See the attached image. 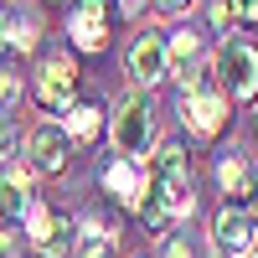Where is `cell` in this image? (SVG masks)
<instances>
[{"label": "cell", "mask_w": 258, "mask_h": 258, "mask_svg": "<svg viewBox=\"0 0 258 258\" xmlns=\"http://www.w3.org/2000/svg\"><path fill=\"white\" fill-rule=\"evenodd\" d=\"M26 150H31V165L41 170V176H57V170L68 165V150H73V140H68V129L41 124V129H31Z\"/></svg>", "instance_id": "8992f818"}, {"label": "cell", "mask_w": 258, "mask_h": 258, "mask_svg": "<svg viewBox=\"0 0 258 258\" xmlns=\"http://www.w3.org/2000/svg\"><path fill=\"white\" fill-rule=\"evenodd\" d=\"M103 186H109L129 212H140V207H145V186H150V176H140V160L119 155L114 165H103Z\"/></svg>", "instance_id": "52a82bcc"}, {"label": "cell", "mask_w": 258, "mask_h": 258, "mask_svg": "<svg viewBox=\"0 0 258 258\" xmlns=\"http://www.w3.org/2000/svg\"><path fill=\"white\" fill-rule=\"evenodd\" d=\"M31 207V170H6L0 176V222H21Z\"/></svg>", "instance_id": "9c48e42d"}, {"label": "cell", "mask_w": 258, "mask_h": 258, "mask_svg": "<svg viewBox=\"0 0 258 258\" xmlns=\"http://www.w3.org/2000/svg\"><path fill=\"white\" fill-rule=\"evenodd\" d=\"M0 41L11 52H31L36 47V21L21 16V11H0Z\"/></svg>", "instance_id": "5bb4252c"}, {"label": "cell", "mask_w": 258, "mask_h": 258, "mask_svg": "<svg viewBox=\"0 0 258 258\" xmlns=\"http://www.w3.org/2000/svg\"><path fill=\"white\" fill-rule=\"evenodd\" d=\"M253 258H258V248H253Z\"/></svg>", "instance_id": "4316f807"}, {"label": "cell", "mask_w": 258, "mask_h": 258, "mask_svg": "<svg viewBox=\"0 0 258 258\" xmlns=\"http://www.w3.org/2000/svg\"><path fill=\"white\" fill-rule=\"evenodd\" d=\"M62 129H68L73 145H93L98 129H103V109H93V103H73V109L62 114Z\"/></svg>", "instance_id": "8fae6325"}, {"label": "cell", "mask_w": 258, "mask_h": 258, "mask_svg": "<svg viewBox=\"0 0 258 258\" xmlns=\"http://www.w3.org/2000/svg\"><path fill=\"white\" fill-rule=\"evenodd\" d=\"M16 103H21V78L11 68H0V114H11Z\"/></svg>", "instance_id": "e0dca14e"}, {"label": "cell", "mask_w": 258, "mask_h": 258, "mask_svg": "<svg viewBox=\"0 0 258 258\" xmlns=\"http://www.w3.org/2000/svg\"><path fill=\"white\" fill-rule=\"evenodd\" d=\"M83 258H119L114 232H109V227H103V232H88V243H83Z\"/></svg>", "instance_id": "2e32d148"}, {"label": "cell", "mask_w": 258, "mask_h": 258, "mask_svg": "<svg viewBox=\"0 0 258 258\" xmlns=\"http://www.w3.org/2000/svg\"><path fill=\"white\" fill-rule=\"evenodd\" d=\"M217 78L232 103H253L258 98V47L253 41H222L217 52Z\"/></svg>", "instance_id": "6da1fadb"}, {"label": "cell", "mask_w": 258, "mask_h": 258, "mask_svg": "<svg viewBox=\"0 0 258 258\" xmlns=\"http://www.w3.org/2000/svg\"><path fill=\"white\" fill-rule=\"evenodd\" d=\"M83 6H88V11H109L114 0H83Z\"/></svg>", "instance_id": "d4e9b609"}, {"label": "cell", "mask_w": 258, "mask_h": 258, "mask_svg": "<svg viewBox=\"0 0 258 258\" xmlns=\"http://www.w3.org/2000/svg\"><path fill=\"white\" fill-rule=\"evenodd\" d=\"M109 140H114V150H119V155L145 160L150 140H155V114H150V103H145L140 93L119 103V114H114V124H109Z\"/></svg>", "instance_id": "7a4b0ae2"}, {"label": "cell", "mask_w": 258, "mask_h": 258, "mask_svg": "<svg viewBox=\"0 0 258 258\" xmlns=\"http://www.w3.org/2000/svg\"><path fill=\"white\" fill-rule=\"evenodd\" d=\"M212 238H217V253L227 258H243L258 248V207H243V202H227L212 222Z\"/></svg>", "instance_id": "277c9868"}, {"label": "cell", "mask_w": 258, "mask_h": 258, "mask_svg": "<svg viewBox=\"0 0 258 258\" xmlns=\"http://www.w3.org/2000/svg\"><path fill=\"white\" fill-rule=\"evenodd\" d=\"M253 165L258 160H248L243 150H227V155L217 160V186L227 191L232 202H243V207H248V191H253Z\"/></svg>", "instance_id": "ba28073f"}, {"label": "cell", "mask_w": 258, "mask_h": 258, "mask_svg": "<svg viewBox=\"0 0 258 258\" xmlns=\"http://www.w3.org/2000/svg\"><path fill=\"white\" fill-rule=\"evenodd\" d=\"M36 103L47 114H68L78 103V62L73 57H47L36 68Z\"/></svg>", "instance_id": "3957f363"}, {"label": "cell", "mask_w": 258, "mask_h": 258, "mask_svg": "<svg viewBox=\"0 0 258 258\" xmlns=\"http://www.w3.org/2000/svg\"><path fill=\"white\" fill-rule=\"evenodd\" d=\"M212 258H227V253H212Z\"/></svg>", "instance_id": "484cf974"}, {"label": "cell", "mask_w": 258, "mask_h": 258, "mask_svg": "<svg viewBox=\"0 0 258 258\" xmlns=\"http://www.w3.org/2000/svg\"><path fill=\"white\" fill-rule=\"evenodd\" d=\"M119 11L124 16H140V0H119Z\"/></svg>", "instance_id": "7402d4cb"}, {"label": "cell", "mask_w": 258, "mask_h": 258, "mask_svg": "<svg viewBox=\"0 0 258 258\" xmlns=\"http://www.w3.org/2000/svg\"><path fill=\"white\" fill-rule=\"evenodd\" d=\"M155 6H160V11H186L191 0H155Z\"/></svg>", "instance_id": "44dd1931"}, {"label": "cell", "mask_w": 258, "mask_h": 258, "mask_svg": "<svg viewBox=\"0 0 258 258\" xmlns=\"http://www.w3.org/2000/svg\"><path fill=\"white\" fill-rule=\"evenodd\" d=\"M165 73H170V47H165V36H160V31L135 36V47H129V78L145 83V88H155Z\"/></svg>", "instance_id": "5b68a950"}, {"label": "cell", "mask_w": 258, "mask_h": 258, "mask_svg": "<svg viewBox=\"0 0 258 258\" xmlns=\"http://www.w3.org/2000/svg\"><path fill=\"white\" fill-rule=\"evenodd\" d=\"M232 21H258V0H227Z\"/></svg>", "instance_id": "d6986e66"}, {"label": "cell", "mask_w": 258, "mask_h": 258, "mask_svg": "<svg viewBox=\"0 0 258 258\" xmlns=\"http://www.w3.org/2000/svg\"><path fill=\"white\" fill-rule=\"evenodd\" d=\"M248 207H258V165H253V191H248Z\"/></svg>", "instance_id": "cb8c5ba5"}, {"label": "cell", "mask_w": 258, "mask_h": 258, "mask_svg": "<svg viewBox=\"0 0 258 258\" xmlns=\"http://www.w3.org/2000/svg\"><path fill=\"white\" fill-rule=\"evenodd\" d=\"M68 36H73V47H78V52H103V47H109V21H103V11L78 6Z\"/></svg>", "instance_id": "30bf717a"}, {"label": "cell", "mask_w": 258, "mask_h": 258, "mask_svg": "<svg viewBox=\"0 0 258 258\" xmlns=\"http://www.w3.org/2000/svg\"><path fill=\"white\" fill-rule=\"evenodd\" d=\"M73 248H78V222H73V217H52L47 232L36 238V253H41V258H68Z\"/></svg>", "instance_id": "7c38bea8"}, {"label": "cell", "mask_w": 258, "mask_h": 258, "mask_svg": "<svg viewBox=\"0 0 258 258\" xmlns=\"http://www.w3.org/2000/svg\"><path fill=\"white\" fill-rule=\"evenodd\" d=\"M150 176H160V181H191V155H186V145H160L155 155H150Z\"/></svg>", "instance_id": "4fadbf2b"}, {"label": "cell", "mask_w": 258, "mask_h": 258, "mask_svg": "<svg viewBox=\"0 0 258 258\" xmlns=\"http://www.w3.org/2000/svg\"><path fill=\"white\" fill-rule=\"evenodd\" d=\"M16 140H21V135H16V119H11V114H0V160L16 150Z\"/></svg>", "instance_id": "ac0fdd59"}, {"label": "cell", "mask_w": 258, "mask_h": 258, "mask_svg": "<svg viewBox=\"0 0 258 258\" xmlns=\"http://www.w3.org/2000/svg\"><path fill=\"white\" fill-rule=\"evenodd\" d=\"M0 258H16V248H11V238L0 232Z\"/></svg>", "instance_id": "603a6c76"}, {"label": "cell", "mask_w": 258, "mask_h": 258, "mask_svg": "<svg viewBox=\"0 0 258 258\" xmlns=\"http://www.w3.org/2000/svg\"><path fill=\"white\" fill-rule=\"evenodd\" d=\"M165 258H197V248L186 238H165Z\"/></svg>", "instance_id": "ffe728a7"}, {"label": "cell", "mask_w": 258, "mask_h": 258, "mask_svg": "<svg viewBox=\"0 0 258 258\" xmlns=\"http://www.w3.org/2000/svg\"><path fill=\"white\" fill-rule=\"evenodd\" d=\"M170 47V62H176V68L186 73V68H197V57H202V31H191V26H181L176 36L165 41Z\"/></svg>", "instance_id": "9a60e30c"}]
</instances>
